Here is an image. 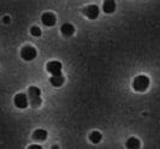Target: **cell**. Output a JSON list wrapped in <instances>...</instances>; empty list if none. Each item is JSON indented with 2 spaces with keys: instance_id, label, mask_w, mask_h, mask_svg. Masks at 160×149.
<instances>
[{
  "instance_id": "3957f363",
  "label": "cell",
  "mask_w": 160,
  "mask_h": 149,
  "mask_svg": "<svg viewBox=\"0 0 160 149\" xmlns=\"http://www.w3.org/2000/svg\"><path fill=\"white\" fill-rule=\"evenodd\" d=\"M36 55H38V52L32 46H25L21 49V57L25 62H32L36 58Z\"/></svg>"
},
{
  "instance_id": "e0dca14e",
  "label": "cell",
  "mask_w": 160,
  "mask_h": 149,
  "mask_svg": "<svg viewBox=\"0 0 160 149\" xmlns=\"http://www.w3.org/2000/svg\"><path fill=\"white\" fill-rule=\"evenodd\" d=\"M4 22H5V23H8V17H4Z\"/></svg>"
},
{
  "instance_id": "277c9868",
  "label": "cell",
  "mask_w": 160,
  "mask_h": 149,
  "mask_svg": "<svg viewBox=\"0 0 160 149\" xmlns=\"http://www.w3.org/2000/svg\"><path fill=\"white\" fill-rule=\"evenodd\" d=\"M46 69L47 71L52 75V76H57V75H63L62 71H63V64L60 62H57V60H53V62H49L46 65Z\"/></svg>"
},
{
  "instance_id": "6da1fadb",
  "label": "cell",
  "mask_w": 160,
  "mask_h": 149,
  "mask_svg": "<svg viewBox=\"0 0 160 149\" xmlns=\"http://www.w3.org/2000/svg\"><path fill=\"white\" fill-rule=\"evenodd\" d=\"M149 83H151V79L149 77H147L146 75H140L135 77L134 82H132V88L135 92H138V93H143L148 89L149 87Z\"/></svg>"
},
{
  "instance_id": "2e32d148",
  "label": "cell",
  "mask_w": 160,
  "mask_h": 149,
  "mask_svg": "<svg viewBox=\"0 0 160 149\" xmlns=\"http://www.w3.org/2000/svg\"><path fill=\"white\" fill-rule=\"evenodd\" d=\"M51 149H59V147H58L57 144H54V146H52V148Z\"/></svg>"
},
{
  "instance_id": "ba28073f",
  "label": "cell",
  "mask_w": 160,
  "mask_h": 149,
  "mask_svg": "<svg viewBox=\"0 0 160 149\" xmlns=\"http://www.w3.org/2000/svg\"><path fill=\"white\" fill-rule=\"evenodd\" d=\"M60 32H62V35L65 36V37H70V36L73 35V32H75V27L71 23H64L60 27Z\"/></svg>"
},
{
  "instance_id": "4fadbf2b",
  "label": "cell",
  "mask_w": 160,
  "mask_h": 149,
  "mask_svg": "<svg viewBox=\"0 0 160 149\" xmlns=\"http://www.w3.org/2000/svg\"><path fill=\"white\" fill-rule=\"evenodd\" d=\"M101 140H102V135H101V132H99V131H93V132H90V135H89V141L92 142V143H94V144L100 143Z\"/></svg>"
},
{
  "instance_id": "5bb4252c",
  "label": "cell",
  "mask_w": 160,
  "mask_h": 149,
  "mask_svg": "<svg viewBox=\"0 0 160 149\" xmlns=\"http://www.w3.org/2000/svg\"><path fill=\"white\" fill-rule=\"evenodd\" d=\"M30 34H32V36H35V37H39V36H41V29L39 28V27H36V25H34V27H32L30 28Z\"/></svg>"
},
{
  "instance_id": "5b68a950",
  "label": "cell",
  "mask_w": 160,
  "mask_h": 149,
  "mask_svg": "<svg viewBox=\"0 0 160 149\" xmlns=\"http://www.w3.org/2000/svg\"><path fill=\"white\" fill-rule=\"evenodd\" d=\"M28 100H29L28 95L23 94V93H19V94H17L13 97V103H15L16 107L21 108V110H24V108L28 107Z\"/></svg>"
},
{
  "instance_id": "9c48e42d",
  "label": "cell",
  "mask_w": 160,
  "mask_h": 149,
  "mask_svg": "<svg viewBox=\"0 0 160 149\" xmlns=\"http://www.w3.org/2000/svg\"><path fill=\"white\" fill-rule=\"evenodd\" d=\"M47 136H48V133L45 129H38V130H35V131L32 132V138H34L35 141H39V142L45 141V140L47 138Z\"/></svg>"
},
{
  "instance_id": "52a82bcc",
  "label": "cell",
  "mask_w": 160,
  "mask_h": 149,
  "mask_svg": "<svg viewBox=\"0 0 160 149\" xmlns=\"http://www.w3.org/2000/svg\"><path fill=\"white\" fill-rule=\"evenodd\" d=\"M83 13H84V16L88 17L89 19H96L99 17L100 10L96 5H89L83 10Z\"/></svg>"
},
{
  "instance_id": "30bf717a",
  "label": "cell",
  "mask_w": 160,
  "mask_h": 149,
  "mask_svg": "<svg viewBox=\"0 0 160 149\" xmlns=\"http://www.w3.org/2000/svg\"><path fill=\"white\" fill-rule=\"evenodd\" d=\"M127 149H140L141 148V141L136 137H130L128 141L125 142Z\"/></svg>"
},
{
  "instance_id": "7c38bea8",
  "label": "cell",
  "mask_w": 160,
  "mask_h": 149,
  "mask_svg": "<svg viewBox=\"0 0 160 149\" xmlns=\"http://www.w3.org/2000/svg\"><path fill=\"white\" fill-rule=\"evenodd\" d=\"M49 82H51V84H52L53 87L59 88V87H62L63 84H64L65 78L63 75H57V76H52V77L49 78Z\"/></svg>"
},
{
  "instance_id": "8992f818",
  "label": "cell",
  "mask_w": 160,
  "mask_h": 149,
  "mask_svg": "<svg viewBox=\"0 0 160 149\" xmlns=\"http://www.w3.org/2000/svg\"><path fill=\"white\" fill-rule=\"evenodd\" d=\"M41 21L46 27H53L57 23V17L53 12H45L41 16Z\"/></svg>"
},
{
  "instance_id": "7a4b0ae2",
  "label": "cell",
  "mask_w": 160,
  "mask_h": 149,
  "mask_svg": "<svg viewBox=\"0 0 160 149\" xmlns=\"http://www.w3.org/2000/svg\"><path fill=\"white\" fill-rule=\"evenodd\" d=\"M28 99L32 105V107L38 108L40 107L42 100H41V90L38 87H29L28 89Z\"/></svg>"
},
{
  "instance_id": "9a60e30c",
  "label": "cell",
  "mask_w": 160,
  "mask_h": 149,
  "mask_svg": "<svg viewBox=\"0 0 160 149\" xmlns=\"http://www.w3.org/2000/svg\"><path fill=\"white\" fill-rule=\"evenodd\" d=\"M28 149H43L41 147L40 144H32V146H29Z\"/></svg>"
},
{
  "instance_id": "8fae6325",
  "label": "cell",
  "mask_w": 160,
  "mask_h": 149,
  "mask_svg": "<svg viewBox=\"0 0 160 149\" xmlns=\"http://www.w3.org/2000/svg\"><path fill=\"white\" fill-rule=\"evenodd\" d=\"M102 10H104L105 13H113L114 10H116V2L113 0H106L102 4Z\"/></svg>"
}]
</instances>
